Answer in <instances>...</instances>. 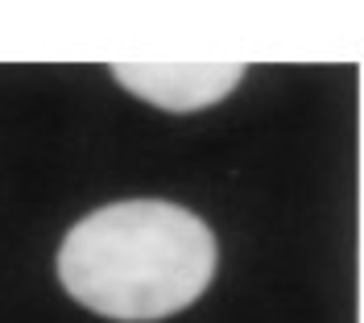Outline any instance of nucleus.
I'll list each match as a JSON object with an SVG mask.
<instances>
[{
  "instance_id": "f257e3e1",
  "label": "nucleus",
  "mask_w": 364,
  "mask_h": 323,
  "mask_svg": "<svg viewBox=\"0 0 364 323\" xmlns=\"http://www.w3.org/2000/svg\"><path fill=\"white\" fill-rule=\"evenodd\" d=\"M215 261V232L195 211L166 199H120L67 232L58 282L104 319L154 323L203 299Z\"/></svg>"
},
{
  "instance_id": "f03ea898",
  "label": "nucleus",
  "mask_w": 364,
  "mask_h": 323,
  "mask_svg": "<svg viewBox=\"0 0 364 323\" xmlns=\"http://www.w3.org/2000/svg\"><path fill=\"white\" fill-rule=\"evenodd\" d=\"M112 79L166 112H199L236 92L245 67L240 63H116Z\"/></svg>"
}]
</instances>
